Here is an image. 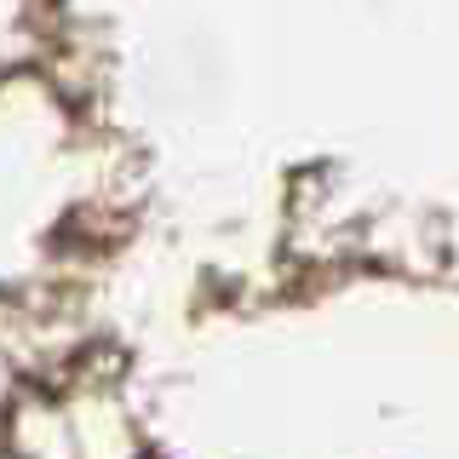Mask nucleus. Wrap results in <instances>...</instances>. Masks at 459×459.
Instances as JSON below:
<instances>
[]
</instances>
